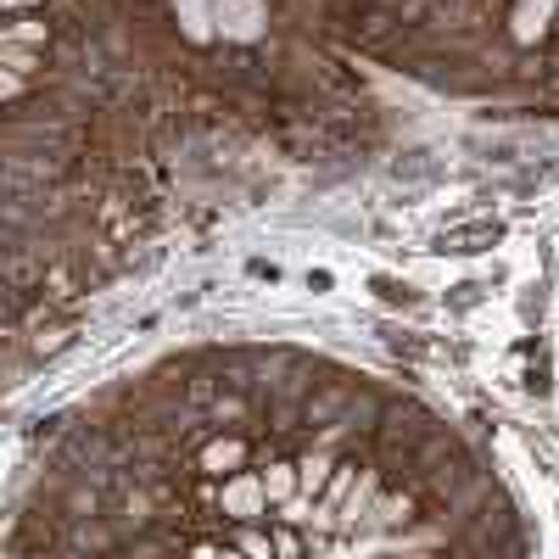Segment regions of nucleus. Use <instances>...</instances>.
<instances>
[{
	"label": "nucleus",
	"instance_id": "f257e3e1",
	"mask_svg": "<svg viewBox=\"0 0 559 559\" xmlns=\"http://www.w3.org/2000/svg\"><path fill=\"white\" fill-rule=\"evenodd\" d=\"M12 559H532V537L419 397L302 353H197L68 426Z\"/></svg>",
	"mask_w": 559,
	"mask_h": 559
}]
</instances>
